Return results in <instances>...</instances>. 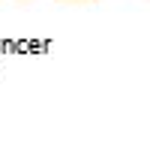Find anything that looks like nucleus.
I'll use <instances>...</instances> for the list:
<instances>
[{"label":"nucleus","mask_w":150,"mask_h":150,"mask_svg":"<svg viewBox=\"0 0 150 150\" xmlns=\"http://www.w3.org/2000/svg\"><path fill=\"white\" fill-rule=\"evenodd\" d=\"M9 3H12V0H9Z\"/></svg>","instance_id":"f257e3e1"}]
</instances>
